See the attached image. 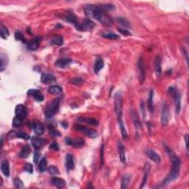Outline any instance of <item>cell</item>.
<instances>
[{"mask_svg":"<svg viewBox=\"0 0 189 189\" xmlns=\"http://www.w3.org/2000/svg\"><path fill=\"white\" fill-rule=\"evenodd\" d=\"M147 156L150 158V160H152V161H154L156 163H160L161 162V158L160 157L159 154H157L155 151L152 150V149H147L146 151Z\"/></svg>","mask_w":189,"mask_h":189,"instance_id":"obj_18","label":"cell"},{"mask_svg":"<svg viewBox=\"0 0 189 189\" xmlns=\"http://www.w3.org/2000/svg\"><path fill=\"white\" fill-rule=\"evenodd\" d=\"M1 171L6 177L10 176V165L7 160H3L1 162Z\"/></svg>","mask_w":189,"mask_h":189,"instance_id":"obj_23","label":"cell"},{"mask_svg":"<svg viewBox=\"0 0 189 189\" xmlns=\"http://www.w3.org/2000/svg\"><path fill=\"white\" fill-rule=\"evenodd\" d=\"M77 120L79 122L87 123V124L92 125V126H98L99 123L98 120L94 118H83V117H80V118H77Z\"/></svg>","mask_w":189,"mask_h":189,"instance_id":"obj_22","label":"cell"},{"mask_svg":"<svg viewBox=\"0 0 189 189\" xmlns=\"http://www.w3.org/2000/svg\"><path fill=\"white\" fill-rule=\"evenodd\" d=\"M59 104L60 98H56L53 100L51 102H50L46 106L45 109H44V115H45L46 118L50 119V118L54 116L58 111Z\"/></svg>","mask_w":189,"mask_h":189,"instance_id":"obj_3","label":"cell"},{"mask_svg":"<svg viewBox=\"0 0 189 189\" xmlns=\"http://www.w3.org/2000/svg\"><path fill=\"white\" fill-rule=\"evenodd\" d=\"M66 20L70 23L74 24V25H76L77 24V17L73 12H70L66 16Z\"/></svg>","mask_w":189,"mask_h":189,"instance_id":"obj_40","label":"cell"},{"mask_svg":"<svg viewBox=\"0 0 189 189\" xmlns=\"http://www.w3.org/2000/svg\"><path fill=\"white\" fill-rule=\"evenodd\" d=\"M24 170L27 171L28 173L32 174L33 171V165L30 164V163H26L25 167H24Z\"/></svg>","mask_w":189,"mask_h":189,"instance_id":"obj_50","label":"cell"},{"mask_svg":"<svg viewBox=\"0 0 189 189\" xmlns=\"http://www.w3.org/2000/svg\"><path fill=\"white\" fill-rule=\"evenodd\" d=\"M154 64H155V72L157 75H160L162 73V67H161V58L160 56H157L154 60Z\"/></svg>","mask_w":189,"mask_h":189,"instance_id":"obj_32","label":"cell"},{"mask_svg":"<svg viewBox=\"0 0 189 189\" xmlns=\"http://www.w3.org/2000/svg\"><path fill=\"white\" fill-rule=\"evenodd\" d=\"M102 37L109 39V40H118V39H120V36H118L116 33H103Z\"/></svg>","mask_w":189,"mask_h":189,"instance_id":"obj_37","label":"cell"},{"mask_svg":"<svg viewBox=\"0 0 189 189\" xmlns=\"http://www.w3.org/2000/svg\"><path fill=\"white\" fill-rule=\"evenodd\" d=\"M66 168L67 171L73 170L75 168V158L71 154H67L66 155Z\"/></svg>","mask_w":189,"mask_h":189,"instance_id":"obj_21","label":"cell"},{"mask_svg":"<svg viewBox=\"0 0 189 189\" xmlns=\"http://www.w3.org/2000/svg\"><path fill=\"white\" fill-rule=\"evenodd\" d=\"M32 145L35 149H39L42 148L47 143V140L44 138H41V137H33L31 138Z\"/></svg>","mask_w":189,"mask_h":189,"instance_id":"obj_12","label":"cell"},{"mask_svg":"<svg viewBox=\"0 0 189 189\" xmlns=\"http://www.w3.org/2000/svg\"><path fill=\"white\" fill-rule=\"evenodd\" d=\"M168 92L171 94V96H172L174 98L176 113L177 114H179L180 112V109H181V94H180V91L174 87H169Z\"/></svg>","mask_w":189,"mask_h":189,"instance_id":"obj_4","label":"cell"},{"mask_svg":"<svg viewBox=\"0 0 189 189\" xmlns=\"http://www.w3.org/2000/svg\"><path fill=\"white\" fill-rule=\"evenodd\" d=\"M74 129H75L76 131L85 135L86 136L89 137V138H96V137L98 136V133L96 130L89 129L88 127L83 126V125L75 124V126H74Z\"/></svg>","mask_w":189,"mask_h":189,"instance_id":"obj_6","label":"cell"},{"mask_svg":"<svg viewBox=\"0 0 189 189\" xmlns=\"http://www.w3.org/2000/svg\"><path fill=\"white\" fill-rule=\"evenodd\" d=\"M16 136L17 137H19V138L24 139V140H29V139H30V135H27V133H25V132H18L16 134Z\"/></svg>","mask_w":189,"mask_h":189,"instance_id":"obj_45","label":"cell"},{"mask_svg":"<svg viewBox=\"0 0 189 189\" xmlns=\"http://www.w3.org/2000/svg\"><path fill=\"white\" fill-rule=\"evenodd\" d=\"M51 183L58 188H63L66 185V182L64 180L58 177H52Z\"/></svg>","mask_w":189,"mask_h":189,"instance_id":"obj_24","label":"cell"},{"mask_svg":"<svg viewBox=\"0 0 189 189\" xmlns=\"http://www.w3.org/2000/svg\"><path fill=\"white\" fill-rule=\"evenodd\" d=\"M50 149H52V150L58 151L60 149V147L56 143H52L50 144Z\"/></svg>","mask_w":189,"mask_h":189,"instance_id":"obj_52","label":"cell"},{"mask_svg":"<svg viewBox=\"0 0 189 189\" xmlns=\"http://www.w3.org/2000/svg\"><path fill=\"white\" fill-rule=\"evenodd\" d=\"M87 188H94V187L92 185V183H88V185H87Z\"/></svg>","mask_w":189,"mask_h":189,"instance_id":"obj_55","label":"cell"},{"mask_svg":"<svg viewBox=\"0 0 189 189\" xmlns=\"http://www.w3.org/2000/svg\"><path fill=\"white\" fill-rule=\"evenodd\" d=\"M153 98H154V91H153V89H151L150 92H149V99H148L147 101L148 109H149L151 113L153 112V109H154V106H153Z\"/></svg>","mask_w":189,"mask_h":189,"instance_id":"obj_35","label":"cell"},{"mask_svg":"<svg viewBox=\"0 0 189 189\" xmlns=\"http://www.w3.org/2000/svg\"><path fill=\"white\" fill-rule=\"evenodd\" d=\"M165 149H166V152L168 153V157H169L170 160H171L172 167L180 168V166H181V160H180V158L175 154V152H174L170 147L167 146H165Z\"/></svg>","mask_w":189,"mask_h":189,"instance_id":"obj_7","label":"cell"},{"mask_svg":"<svg viewBox=\"0 0 189 189\" xmlns=\"http://www.w3.org/2000/svg\"><path fill=\"white\" fill-rule=\"evenodd\" d=\"M32 128L33 129L34 132L37 135H42L44 132V127L42 123H41L39 121H34L32 123Z\"/></svg>","mask_w":189,"mask_h":189,"instance_id":"obj_20","label":"cell"},{"mask_svg":"<svg viewBox=\"0 0 189 189\" xmlns=\"http://www.w3.org/2000/svg\"><path fill=\"white\" fill-rule=\"evenodd\" d=\"M13 184H14V186L16 188H25V185H24L23 182L20 179L16 178L13 180Z\"/></svg>","mask_w":189,"mask_h":189,"instance_id":"obj_44","label":"cell"},{"mask_svg":"<svg viewBox=\"0 0 189 189\" xmlns=\"http://www.w3.org/2000/svg\"><path fill=\"white\" fill-rule=\"evenodd\" d=\"M0 35H1V37L3 39H7L10 35L8 27L5 26L3 24H1V25H0Z\"/></svg>","mask_w":189,"mask_h":189,"instance_id":"obj_33","label":"cell"},{"mask_svg":"<svg viewBox=\"0 0 189 189\" xmlns=\"http://www.w3.org/2000/svg\"><path fill=\"white\" fill-rule=\"evenodd\" d=\"M140 109H141L142 113H143V119H145V118H146V113L145 106H144V102L143 101H141V103H140Z\"/></svg>","mask_w":189,"mask_h":189,"instance_id":"obj_53","label":"cell"},{"mask_svg":"<svg viewBox=\"0 0 189 189\" xmlns=\"http://www.w3.org/2000/svg\"><path fill=\"white\" fill-rule=\"evenodd\" d=\"M27 94L33 97L34 99H36V100L39 101V102L43 101L44 99V95H43V94L40 92V91L38 90V89H30V90H28V92H27Z\"/></svg>","mask_w":189,"mask_h":189,"instance_id":"obj_16","label":"cell"},{"mask_svg":"<svg viewBox=\"0 0 189 189\" xmlns=\"http://www.w3.org/2000/svg\"><path fill=\"white\" fill-rule=\"evenodd\" d=\"M137 73H138L139 82L140 84H143V82L146 80V68L143 57L139 58L137 64Z\"/></svg>","mask_w":189,"mask_h":189,"instance_id":"obj_8","label":"cell"},{"mask_svg":"<svg viewBox=\"0 0 189 189\" xmlns=\"http://www.w3.org/2000/svg\"><path fill=\"white\" fill-rule=\"evenodd\" d=\"M84 13L89 18H94L98 22H101L103 25L106 26H111L112 21L109 16L105 13V11H103L100 7H98L93 5H88L84 8Z\"/></svg>","mask_w":189,"mask_h":189,"instance_id":"obj_1","label":"cell"},{"mask_svg":"<svg viewBox=\"0 0 189 189\" xmlns=\"http://www.w3.org/2000/svg\"><path fill=\"white\" fill-rule=\"evenodd\" d=\"M132 118H133L134 125H135L136 129L137 130V131H140L142 129V126H141V123H140V119H139L138 114L137 113V112L134 111L133 112H132Z\"/></svg>","mask_w":189,"mask_h":189,"instance_id":"obj_26","label":"cell"},{"mask_svg":"<svg viewBox=\"0 0 189 189\" xmlns=\"http://www.w3.org/2000/svg\"><path fill=\"white\" fill-rule=\"evenodd\" d=\"M118 151L120 156V160L123 163H126V154H125V148L121 141L118 143Z\"/></svg>","mask_w":189,"mask_h":189,"instance_id":"obj_25","label":"cell"},{"mask_svg":"<svg viewBox=\"0 0 189 189\" xmlns=\"http://www.w3.org/2000/svg\"><path fill=\"white\" fill-rule=\"evenodd\" d=\"M100 163L101 167H102L104 163V144H102L100 149Z\"/></svg>","mask_w":189,"mask_h":189,"instance_id":"obj_47","label":"cell"},{"mask_svg":"<svg viewBox=\"0 0 189 189\" xmlns=\"http://www.w3.org/2000/svg\"><path fill=\"white\" fill-rule=\"evenodd\" d=\"M84 79L81 78V77H75V78H73V79L70 80V83L76 86L81 85V84H84Z\"/></svg>","mask_w":189,"mask_h":189,"instance_id":"obj_42","label":"cell"},{"mask_svg":"<svg viewBox=\"0 0 189 189\" xmlns=\"http://www.w3.org/2000/svg\"><path fill=\"white\" fill-rule=\"evenodd\" d=\"M180 168L172 167L171 171H170V173L168 174V176L162 181V183L160 184V186L161 187L166 186V185H168L169 183H172V182L174 181V180H177L179 177H180Z\"/></svg>","mask_w":189,"mask_h":189,"instance_id":"obj_5","label":"cell"},{"mask_svg":"<svg viewBox=\"0 0 189 189\" xmlns=\"http://www.w3.org/2000/svg\"><path fill=\"white\" fill-rule=\"evenodd\" d=\"M23 118H20L19 116H15L13 120V126L15 128H18V127L21 126L22 124V122H23Z\"/></svg>","mask_w":189,"mask_h":189,"instance_id":"obj_41","label":"cell"},{"mask_svg":"<svg viewBox=\"0 0 189 189\" xmlns=\"http://www.w3.org/2000/svg\"><path fill=\"white\" fill-rule=\"evenodd\" d=\"M72 61H73V60H72V58H61L56 61V62L55 63V65H56L57 67L64 68L66 67H67Z\"/></svg>","mask_w":189,"mask_h":189,"instance_id":"obj_19","label":"cell"},{"mask_svg":"<svg viewBox=\"0 0 189 189\" xmlns=\"http://www.w3.org/2000/svg\"><path fill=\"white\" fill-rule=\"evenodd\" d=\"M30 152H31V148L30 146H25L22 149L21 152L19 154V156L21 158H27L30 155Z\"/></svg>","mask_w":189,"mask_h":189,"instance_id":"obj_31","label":"cell"},{"mask_svg":"<svg viewBox=\"0 0 189 189\" xmlns=\"http://www.w3.org/2000/svg\"><path fill=\"white\" fill-rule=\"evenodd\" d=\"M66 144L69 146H72L75 147V149H81L84 146L85 144V141L83 138H70V137H67L64 140Z\"/></svg>","mask_w":189,"mask_h":189,"instance_id":"obj_10","label":"cell"},{"mask_svg":"<svg viewBox=\"0 0 189 189\" xmlns=\"http://www.w3.org/2000/svg\"><path fill=\"white\" fill-rule=\"evenodd\" d=\"M0 60H1V72H4L5 70L7 68L8 64V56L3 53L0 54Z\"/></svg>","mask_w":189,"mask_h":189,"instance_id":"obj_28","label":"cell"},{"mask_svg":"<svg viewBox=\"0 0 189 189\" xmlns=\"http://www.w3.org/2000/svg\"><path fill=\"white\" fill-rule=\"evenodd\" d=\"M40 157H41L40 153H39V152H36L35 154H34V158H33L34 163L37 164L38 162H39V160H40Z\"/></svg>","mask_w":189,"mask_h":189,"instance_id":"obj_51","label":"cell"},{"mask_svg":"<svg viewBox=\"0 0 189 189\" xmlns=\"http://www.w3.org/2000/svg\"><path fill=\"white\" fill-rule=\"evenodd\" d=\"M115 112L118 122L123 121V95L121 92H118L114 97Z\"/></svg>","mask_w":189,"mask_h":189,"instance_id":"obj_2","label":"cell"},{"mask_svg":"<svg viewBox=\"0 0 189 189\" xmlns=\"http://www.w3.org/2000/svg\"><path fill=\"white\" fill-rule=\"evenodd\" d=\"M75 27L79 31H87V30L93 29L95 27V25L91 19H86L82 23H77L76 25H75Z\"/></svg>","mask_w":189,"mask_h":189,"instance_id":"obj_9","label":"cell"},{"mask_svg":"<svg viewBox=\"0 0 189 189\" xmlns=\"http://www.w3.org/2000/svg\"><path fill=\"white\" fill-rule=\"evenodd\" d=\"M56 81V77L52 74L50 73H43L41 76V81L44 84H49L53 83Z\"/></svg>","mask_w":189,"mask_h":189,"instance_id":"obj_17","label":"cell"},{"mask_svg":"<svg viewBox=\"0 0 189 189\" xmlns=\"http://www.w3.org/2000/svg\"><path fill=\"white\" fill-rule=\"evenodd\" d=\"M48 171H49L50 174L53 175V176L59 174V171H58V169L56 167V166H50L49 168H48Z\"/></svg>","mask_w":189,"mask_h":189,"instance_id":"obj_46","label":"cell"},{"mask_svg":"<svg viewBox=\"0 0 189 189\" xmlns=\"http://www.w3.org/2000/svg\"><path fill=\"white\" fill-rule=\"evenodd\" d=\"M48 92L52 94H59L63 92V89L58 85H53L48 88Z\"/></svg>","mask_w":189,"mask_h":189,"instance_id":"obj_29","label":"cell"},{"mask_svg":"<svg viewBox=\"0 0 189 189\" xmlns=\"http://www.w3.org/2000/svg\"><path fill=\"white\" fill-rule=\"evenodd\" d=\"M117 22L123 27H126V28H132L131 23L124 17H118L117 18Z\"/></svg>","mask_w":189,"mask_h":189,"instance_id":"obj_36","label":"cell"},{"mask_svg":"<svg viewBox=\"0 0 189 189\" xmlns=\"http://www.w3.org/2000/svg\"><path fill=\"white\" fill-rule=\"evenodd\" d=\"M50 135L52 137H61V134L53 128L50 129Z\"/></svg>","mask_w":189,"mask_h":189,"instance_id":"obj_48","label":"cell"},{"mask_svg":"<svg viewBox=\"0 0 189 189\" xmlns=\"http://www.w3.org/2000/svg\"><path fill=\"white\" fill-rule=\"evenodd\" d=\"M151 169V164L149 162H146L145 166H144V174H143V178L141 185H140V188H144V186L146 185V184L147 183L148 181V177H149V172H150Z\"/></svg>","mask_w":189,"mask_h":189,"instance_id":"obj_14","label":"cell"},{"mask_svg":"<svg viewBox=\"0 0 189 189\" xmlns=\"http://www.w3.org/2000/svg\"><path fill=\"white\" fill-rule=\"evenodd\" d=\"M14 36H15V39H16V40L21 41V42L23 43H27L26 39H25V38L23 36V34L22 33V32L17 30V31L15 32Z\"/></svg>","mask_w":189,"mask_h":189,"instance_id":"obj_43","label":"cell"},{"mask_svg":"<svg viewBox=\"0 0 189 189\" xmlns=\"http://www.w3.org/2000/svg\"><path fill=\"white\" fill-rule=\"evenodd\" d=\"M41 40H42V37L41 36H37L34 38V39H32L30 42L27 43V49L32 51L36 50L39 47V44H40Z\"/></svg>","mask_w":189,"mask_h":189,"instance_id":"obj_13","label":"cell"},{"mask_svg":"<svg viewBox=\"0 0 189 189\" xmlns=\"http://www.w3.org/2000/svg\"><path fill=\"white\" fill-rule=\"evenodd\" d=\"M15 113H16V116H19L25 119L27 115V109L25 107V106L22 105V104H19L15 109Z\"/></svg>","mask_w":189,"mask_h":189,"instance_id":"obj_15","label":"cell"},{"mask_svg":"<svg viewBox=\"0 0 189 189\" xmlns=\"http://www.w3.org/2000/svg\"><path fill=\"white\" fill-rule=\"evenodd\" d=\"M185 146H186V149H187V152H188V135H185Z\"/></svg>","mask_w":189,"mask_h":189,"instance_id":"obj_54","label":"cell"},{"mask_svg":"<svg viewBox=\"0 0 189 189\" xmlns=\"http://www.w3.org/2000/svg\"><path fill=\"white\" fill-rule=\"evenodd\" d=\"M118 124H119L120 129H121V132L122 137H123V140H126V139L128 138V135H127V132L126 130V128H125L123 121H119L118 122Z\"/></svg>","mask_w":189,"mask_h":189,"instance_id":"obj_39","label":"cell"},{"mask_svg":"<svg viewBox=\"0 0 189 189\" xmlns=\"http://www.w3.org/2000/svg\"><path fill=\"white\" fill-rule=\"evenodd\" d=\"M118 31L120 33H121L122 35L125 36H132V33L128 30H125V29H122L119 27V28H118Z\"/></svg>","mask_w":189,"mask_h":189,"instance_id":"obj_49","label":"cell"},{"mask_svg":"<svg viewBox=\"0 0 189 189\" xmlns=\"http://www.w3.org/2000/svg\"><path fill=\"white\" fill-rule=\"evenodd\" d=\"M169 119V107L166 103H164L162 108V113H161V123L163 126H167Z\"/></svg>","mask_w":189,"mask_h":189,"instance_id":"obj_11","label":"cell"},{"mask_svg":"<svg viewBox=\"0 0 189 189\" xmlns=\"http://www.w3.org/2000/svg\"><path fill=\"white\" fill-rule=\"evenodd\" d=\"M50 42H51V44H54V45L61 46L64 44L63 37L61 36H59V35L53 36L51 38Z\"/></svg>","mask_w":189,"mask_h":189,"instance_id":"obj_30","label":"cell"},{"mask_svg":"<svg viewBox=\"0 0 189 189\" xmlns=\"http://www.w3.org/2000/svg\"><path fill=\"white\" fill-rule=\"evenodd\" d=\"M130 181H131V176L129 174H125L121 180V188L126 189L128 188Z\"/></svg>","mask_w":189,"mask_h":189,"instance_id":"obj_34","label":"cell"},{"mask_svg":"<svg viewBox=\"0 0 189 189\" xmlns=\"http://www.w3.org/2000/svg\"><path fill=\"white\" fill-rule=\"evenodd\" d=\"M104 61H103L102 58H97L94 65V73H96V74L98 73L99 72H100L101 70L104 68Z\"/></svg>","mask_w":189,"mask_h":189,"instance_id":"obj_27","label":"cell"},{"mask_svg":"<svg viewBox=\"0 0 189 189\" xmlns=\"http://www.w3.org/2000/svg\"><path fill=\"white\" fill-rule=\"evenodd\" d=\"M47 160H46L45 157H42L41 159L40 163H39V171L40 172H44V171L47 170Z\"/></svg>","mask_w":189,"mask_h":189,"instance_id":"obj_38","label":"cell"}]
</instances>
